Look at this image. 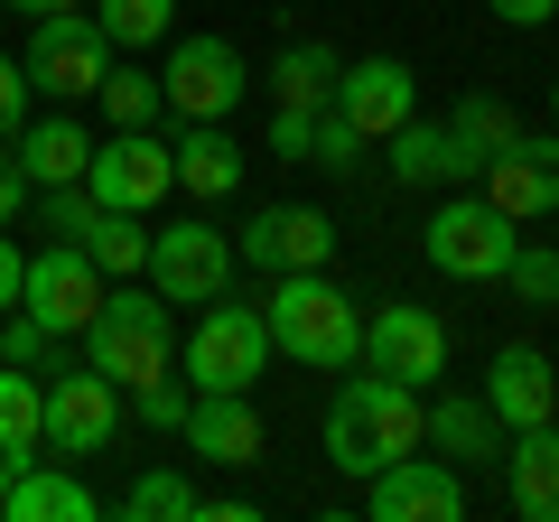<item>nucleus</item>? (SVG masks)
Returning a JSON list of instances; mask_svg holds the SVG:
<instances>
[{
	"instance_id": "obj_1",
	"label": "nucleus",
	"mask_w": 559,
	"mask_h": 522,
	"mask_svg": "<svg viewBox=\"0 0 559 522\" xmlns=\"http://www.w3.org/2000/svg\"><path fill=\"white\" fill-rule=\"evenodd\" d=\"M261 327H271V355L308 364V373H345L364 355V299H345L326 271H280Z\"/></svg>"
},
{
	"instance_id": "obj_2",
	"label": "nucleus",
	"mask_w": 559,
	"mask_h": 522,
	"mask_svg": "<svg viewBox=\"0 0 559 522\" xmlns=\"http://www.w3.org/2000/svg\"><path fill=\"white\" fill-rule=\"evenodd\" d=\"M419 448V392L392 373H364L345 382L336 402H326V466H345V476H382L392 458H411Z\"/></svg>"
},
{
	"instance_id": "obj_3",
	"label": "nucleus",
	"mask_w": 559,
	"mask_h": 522,
	"mask_svg": "<svg viewBox=\"0 0 559 522\" xmlns=\"http://www.w3.org/2000/svg\"><path fill=\"white\" fill-rule=\"evenodd\" d=\"M84 364L94 373H112L121 392L150 373H168V299L150 281H112L94 308V327H84Z\"/></svg>"
},
{
	"instance_id": "obj_4",
	"label": "nucleus",
	"mask_w": 559,
	"mask_h": 522,
	"mask_svg": "<svg viewBox=\"0 0 559 522\" xmlns=\"http://www.w3.org/2000/svg\"><path fill=\"white\" fill-rule=\"evenodd\" d=\"M513 242H522V224L503 215L485 187H457L439 215L419 224V252H429V271H448V281H503Z\"/></svg>"
},
{
	"instance_id": "obj_5",
	"label": "nucleus",
	"mask_w": 559,
	"mask_h": 522,
	"mask_svg": "<svg viewBox=\"0 0 559 522\" xmlns=\"http://www.w3.org/2000/svg\"><path fill=\"white\" fill-rule=\"evenodd\" d=\"M112 57H121V47L94 28V10H47V20H28L20 75H28V94H47V103H84Z\"/></svg>"
},
{
	"instance_id": "obj_6",
	"label": "nucleus",
	"mask_w": 559,
	"mask_h": 522,
	"mask_svg": "<svg viewBox=\"0 0 559 522\" xmlns=\"http://www.w3.org/2000/svg\"><path fill=\"white\" fill-rule=\"evenodd\" d=\"M261 364H271V327H261V308H242L234 289L205 299V318H197V336H187L178 373L197 382V392H252Z\"/></svg>"
},
{
	"instance_id": "obj_7",
	"label": "nucleus",
	"mask_w": 559,
	"mask_h": 522,
	"mask_svg": "<svg viewBox=\"0 0 559 522\" xmlns=\"http://www.w3.org/2000/svg\"><path fill=\"white\" fill-rule=\"evenodd\" d=\"M140 281L159 289L168 308L224 299V289H234V234H224V224H205V215H178L168 234H150V271H140Z\"/></svg>"
},
{
	"instance_id": "obj_8",
	"label": "nucleus",
	"mask_w": 559,
	"mask_h": 522,
	"mask_svg": "<svg viewBox=\"0 0 559 522\" xmlns=\"http://www.w3.org/2000/svg\"><path fill=\"white\" fill-rule=\"evenodd\" d=\"M103 289H112V281L94 271L84 242H47V252H28V271H20V308L38 327H57V336H84V327H94Z\"/></svg>"
},
{
	"instance_id": "obj_9",
	"label": "nucleus",
	"mask_w": 559,
	"mask_h": 522,
	"mask_svg": "<svg viewBox=\"0 0 559 522\" xmlns=\"http://www.w3.org/2000/svg\"><path fill=\"white\" fill-rule=\"evenodd\" d=\"M364 513L373 522H457L466 513V466H448L439 448H411L382 476H364Z\"/></svg>"
},
{
	"instance_id": "obj_10",
	"label": "nucleus",
	"mask_w": 559,
	"mask_h": 522,
	"mask_svg": "<svg viewBox=\"0 0 559 522\" xmlns=\"http://www.w3.org/2000/svg\"><path fill=\"white\" fill-rule=\"evenodd\" d=\"M121 429V382L94 364H57L47 373V448L57 458H103Z\"/></svg>"
},
{
	"instance_id": "obj_11",
	"label": "nucleus",
	"mask_w": 559,
	"mask_h": 522,
	"mask_svg": "<svg viewBox=\"0 0 559 522\" xmlns=\"http://www.w3.org/2000/svg\"><path fill=\"white\" fill-rule=\"evenodd\" d=\"M364 373H392V382H439L448 373V327L429 318V308L419 299H392V308H373V318H364Z\"/></svg>"
},
{
	"instance_id": "obj_12",
	"label": "nucleus",
	"mask_w": 559,
	"mask_h": 522,
	"mask_svg": "<svg viewBox=\"0 0 559 522\" xmlns=\"http://www.w3.org/2000/svg\"><path fill=\"white\" fill-rule=\"evenodd\" d=\"M84 187H94V205L150 215V205L178 187V168H168V141H159V131H112V141H94V168H84Z\"/></svg>"
},
{
	"instance_id": "obj_13",
	"label": "nucleus",
	"mask_w": 559,
	"mask_h": 522,
	"mask_svg": "<svg viewBox=\"0 0 559 522\" xmlns=\"http://www.w3.org/2000/svg\"><path fill=\"white\" fill-rule=\"evenodd\" d=\"M159 94H168L178 121H224L242 103V57L224 38H178L168 66H159Z\"/></svg>"
},
{
	"instance_id": "obj_14",
	"label": "nucleus",
	"mask_w": 559,
	"mask_h": 522,
	"mask_svg": "<svg viewBox=\"0 0 559 522\" xmlns=\"http://www.w3.org/2000/svg\"><path fill=\"white\" fill-rule=\"evenodd\" d=\"M476 187H485L513 224H540V215L559 205V131H550V141H540V131H513V141L476 168Z\"/></svg>"
},
{
	"instance_id": "obj_15",
	"label": "nucleus",
	"mask_w": 559,
	"mask_h": 522,
	"mask_svg": "<svg viewBox=\"0 0 559 522\" xmlns=\"http://www.w3.org/2000/svg\"><path fill=\"white\" fill-rule=\"evenodd\" d=\"M326 103H336V112L355 121L364 141H392L401 121L419 112V75H411L401 57H355V66L336 75V94H326Z\"/></svg>"
},
{
	"instance_id": "obj_16",
	"label": "nucleus",
	"mask_w": 559,
	"mask_h": 522,
	"mask_svg": "<svg viewBox=\"0 0 559 522\" xmlns=\"http://www.w3.org/2000/svg\"><path fill=\"white\" fill-rule=\"evenodd\" d=\"M326 252H336V224L318 215V205H261L252 224H242V261L252 271H326Z\"/></svg>"
},
{
	"instance_id": "obj_17",
	"label": "nucleus",
	"mask_w": 559,
	"mask_h": 522,
	"mask_svg": "<svg viewBox=\"0 0 559 522\" xmlns=\"http://www.w3.org/2000/svg\"><path fill=\"white\" fill-rule=\"evenodd\" d=\"M513 429L495 420L485 392H439V402H419V448H439L448 466H495Z\"/></svg>"
},
{
	"instance_id": "obj_18",
	"label": "nucleus",
	"mask_w": 559,
	"mask_h": 522,
	"mask_svg": "<svg viewBox=\"0 0 559 522\" xmlns=\"http://www.w3.org/2000/svg\"><path fill=\"white\" fill-rule=\"evenodd\" d=\"M485 402H495L503 429H540V420H559V364L540 355V345H503V355L485 364Z\"/></svg>"
},
{
	"instance_id": "obj_19",
	"label": "nucleus",
	"mask_w": 559,
	"mask_h": 522,
	"mask_svg": "<svg viewBox=\"0 0 559 522\" xmlns=\"http://www.w3.org/2000/svg\"><path fill=\"white\" fill-rule=\"evenodd\" d=\"M495 466H503V503H513L522 522H559V420L513 429Z\"/></svg>"
},
{
	"instance_id": "obj_20",
	"label": "nucleus",
	"mask_w": 559,
	"mask_h": 522,
	"mask_svg": "<svg viewBox=\"0 0 559 522\" xmlns=\"http://www.w3.org/2000/svg\"><path fill=\"white\" fill-rule=\"evenodd\" d=\"M10 159H20L28 187H75L84 168H94V131H84L75 112H38L10 131Z\"/></svg>"
},
{
	"instance_id": "obj_21",
	"label": "nucleus",
	"mask_w": 559,
	"mask_h": 522,
	"mask_svg": "<svg viewBox=\"0 0 559 522\" xmlns=\"http://www.w3.org/2000/svg\"><path fill=\"white\" fill-rule=\"evenodd\" d=\"M178 439L197 448V458H215V466H252V458H261V411H252V392H197L187 420H178Z\"/></svg>"
},
{
	"instance_id": "obj_22",
	"label": "nucleus",
	"mask_w": 559,
	"mask_h": 522,
	"mask_svg": "<svg viewBox=\"0 0 559 522\" xmlns=\"http://www.w3.org/2000/svg\"><path fill=\"white\" fill-rule=\"evenodd\" d=\"M168 168H178V187L197 205H215V197H234V187H242V150L224 141V121H187L178 141H168Z\"/></svg>"
},
{
	"instance_id": "obj_23",
	"label": "nucleus",
	"mask_w": 559,
	"mask_h": 522,
	"mask_svg": "<svg viewBox=\"0 0 559 522\" xmlns=\"http://www.w3.org/2000/svg\"><path fill=\"white\" fill-rule=\"evenodd\" d=\"M382 150H392V178H401V187H476V168H466L457 141H448V121H419V112H411Z\"/></svg>"
},
{
	"instance_id": "obj_24",
	"label": "nucleus",
	"mask_w": 559,
	"mask_h": 522,
	"mask_svg": "<svg viewBox=\"0 0 559 522\" xmlns=\"http://www.w3.org/2000/svg\"><path fill=\"white\" fill-rule=\"evenodd\" d=\"M336 75H345V57H336L326 38H289V47L271 57V75H261V84H271V103H289V112H326Z\"/></svg>"
},
{
	"instance_id": "obj_25",
	"label": "nucleus",
	"mask_w": 559,
	"mask_h": 522,
	"mask_svg": "<svg viewBox=\"0 0 559 522\" xmlns=\"http://www.w3.org/2000/svg\"><path fill=\"white\" fill-rule=\"evenodd\" d=\"M0 522H94V485H75L66 466H20Z\"/></svg>"
},
{
	"instance_id": "obj_26",
	"label": "nucleus",
	"mask_w": 559,
	"mask_h": 522,
	"mask_svg": "<svg viewBox=\"0 0 559 522\" xmlns=\"http://www.w3.org/2000/svg\"><path fill=\"white\" fill-rule=\"evenodd\" d=\"M47 448V382L28 364H0V458H38Z\"/></svg>"
},
{
	"instance_id": "obj_27",
	"label": "nucleus",
	"mask_w": 559,
	"mask_h": 522,
	"mask_svg": "<svg viewBox=\"0 0 559 522\" xmlns=\"http://www.w3.org/2000/svg\"><path fill=\"white\" fill-rule=\"evenodd\" d=\"M94 103H103V121H112V131H159L168 121V94H159V75H150V66H103V84H94Z\"/></svg>"
},
{
	"instance_id": "obj_28",
	"label": "nucleus",
	"mask_w": 559,
	"mask_h": 522,
	"mask_svg": "<svg viewBox=\"0 0 559 522\" xmlns=\"http://www.w3.org/2000/svg\"><path fill=\"white\" fill-rule=\"evenodd\" d=\"M84 252H94L103 281H140V271H150V234H140V215H121V205H94Z\"/></svg>"
},
{
	"instance_id": "obj_29",
	"label": "nucleus",
	"mask_w": 559,
	"mask_h": 522,
	"mask_svg": "<svg viewBox=\"0 0 559 522\" xmlns=\"http://www.w3.org/2000/svg\"><path fill=\"white\" fill-rule=\"evenodd\" d=\"M513 131H522V112H513L503 94H466L457 112H448V141H457V159H466V168H485L503 141H513Z\"/></svg>"
},
{
	"instance_id": "obj_30",
	"label": "nucleus",
	"mask_w": 559,
	"mask_h": 522,
	"mask_svg": "<svg viewBox=\"0 0 559 522\" xmlns=\"http://www.w3.org/2000/svg\"><path fill=\"white\" fill-rule=\"evenodd\" d=\"M66 345H75V336H57V327H38L28 308H0V364H28V373H57V364H75Z\"/></svg>"
},
{
	"instance_id": "obj_31",
	"label": "nucleus",
	"mask_w": 559,
	"mask_h": 522,
	"mask_svg": "<svg viewBox=\"0 0 559 522\" xmlns=\"http://www.w3.org/2000/svg\"><path fill=\"white\" fill-rule=\"evenodd\" d=\"M168 10H178V0H94V28L131 57V47H159L168 38Z\"/></svg>"
},
{
	"instance_id": "obj_32",
	"label": "nucleus",
	"mask_w": 559,
	"mask_h": 522,
	"mask_svg": "<svg viewBox=\"0 0 559 522\" xmlns=\"http://www.w3.org/2000/svg\"><path fill=\"white\" fill-rule=\"evenodd\" d=\"M121 513H131V522H197V485L168 476V466H150V476L121 495Z\"/></svg>"
},
{
	"instance_id": "obj_33",
	"label": "nucleus",
	"mask_w": 559,
	"mask_h": 522,
	"mask_svg": "<svg viewBox=\"0 0 559 522\" xmlns=\"http://www.w3.org/2000/svg\"><path fill=\"white\" fill-rule=\"evenodd\" d=\"M503 289H513L522 308H559V252L522 234V242H513V261H503Z\"/></svg>"
},
{
	"instance_id": "obj_34",
	"label": "nucleus",
	"mask_w": 559,
	"mask_h": 522,
	"mask_svg": "<svg viewBox=\"0 0 559 522\" xmlns=\"http://www.w3.org/2000/svg\"><path fill=\"white\" fill-rule=\"evenodd\" d=\"M28 205H38V224H47V234H57V242H84V224H94V187H28Z\"/></svg>"
},
{
	"instance_id": "obj_35",
	"label": "nucleus",
	"mask_w": 559,
	"mask_h": 522,
	"mask_svg": "<svg viewBox=\"0 0 559 522\" xmlns=\"http://www.w3.org/2000/svg\"><path fill=\"white\" fill-rule=\"evenodd\" d=\"M308 168H326V178H345V168H364V131H355V121L336 112V103L318 112V141H308Z\"/></svg>"
},
{
	"instance_id": "obj_36",
	"label": "nucleus",
	"mask_w": 559,
	"mask_h": 522,
	"mask_svg": "<svg viewBox=\"0 0 559 522\" xmlns=\"http://www.w3.org/2000/svg\"><path fill=\"white\" fill-rule=\"evenodd\" d=\"M187 402H197V382H168V373H150V382H131V411H140V420H150V429H178L187 420Z\"/></svg>"
},
{
	"instance_id": "obj_37",
	"label": "nucleus",
	"mask_w": 559,
	"mask_h": 522,
	"mask_svg": "<svg viewBox=\"0 0 559 522\" xmlns=\"http://www.w3.org/2000/svg\"><path fill=\"white\" fill-rule=\"evenodd\" d=\"M308 141H318V112H289V103H271V150H280V159H308Z\"/></svg>"
},
{
	"instance_id": "obj_38",
	"label": "nucleus",
	"mask_w": 559,
	"mask_h": 522,
	"mask_svg": "<svg viewBox=\"0 0 559 522\" xmlns=\"http://www.w3.org/2000/svg\"><path fill=\"white\" fill-rule=\"evenodd\" d=\"M20 121H28V75H20L10 57H0V141H10Z\"/></svg>"
},
{
	"instance_id": "obj_39",
	"label": "nucleus",
	"mask_w": 559,
	"mask_h": 522,
	"mask_svg": "<svg viewBox=\"0 0 559 522\" xmlns=\"http://www.w3.org/2000/svg\"><path fill=\"white\" fill-rule=\"evenodd\" d=\"M495 20L503 28H540V20H559V0H495Z\"/></svg>"
},
{
	"instance_id": "obj_40",
	"label": "nucleus",
	"mask_w": 559,
	"mask_h": 522,
	"mask_svg": "<svg viewBox=\"0 0 559 522\" xmlns=\"http://www.w3.org/2000/svg\"><path fill=\"white\" fill-rule=\"evenodd\" d=\"M20 205H28V178H20V159H10V150H0V224L20 215Z\"/></svg>"
},
{
	"instance_id": "obj_41",
	"label": "nucleus",
	"mask_w": 559,
	"mask_h": 522,
	"mask_svg": "<svg viewBox=\"0 0 559 522\" xmlns=\"http://www.w3.org/2000/svg\"><path fill=\"white\" fill-rule=\"evenodd\" d=\"M20 271H28V261H20V242L0 234V308H20Z\"/></svg>"
},
{
	"instance_id": "obj_42",
	"label": "nucleus",
	"mask_w": 559,
	"mask_h": 522,
	"mask_svg": "<svg viewBox=\"0 0 559 522\" xmlns=\"http://www.w3.org/2000/svg\"><path fill=\"white\" fill-rule=\"evenodd\" d=\"M0 10H28V20H47V10H84V0H0Z\"/></svg>"
},
{
	"instance_id": "obj_43",
	"label": "nucleus",
	"mask_w": 559,
	"mask_h": 522,
	"mask_svg": "<svg viewBox=\"0 0 559 522\" xmlns=\"http://www.w3.org/2000/svg\"><path fill=\"white\" fill-rule=\"evenodd\" d=\"M10 476H20V458H0V503H10Z\"/></svg>"
},
{
	"instance_id": "obj_44",
	"label": "nucleus",
	"mask_w": 559,
	"mask_h": 522,
	"mask_svg": "<svg viewBox=\"0 0 559 522\" xmlns=\"http://www.w3.org/2000/svg\"><path fill=\"white\" fill-rule=\"evenodd\" d=\"M550 121H559V84H550Z\"/></svg>"
}]
</instances>
